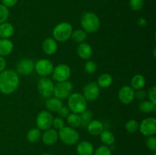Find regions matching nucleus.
<instances>
[{
    "mask_svg": "<svg viewBox=\"0 0 156 155\" xmlns=\"http://www.w3.org/2000/svg\"><path fill=\"white\" fill-rule=\"evenodd\" d=\"M135 90L129 85L122 87L118 92V99L123 104H130L135 99Z\"/></svg>",
    "mask_w": 156,
    "mask_h": 155,
    "instance_id": "13",
    "label": "nucleus"
},
{
    "mask_svg": "<svg viewBox=\"0 0 156 155\" xmlns=\"http://www.w3.org/2000/svg\"><path fill=\"white\" fill-rule=\"evenodd\" d=\"M100 93V88L98 84L95 82H90L84 87L82 95L87 101L91 102L98 98Z\"/></svg>",
    "mask_w": 156,
    "mask_h": 155,
    "instance_id": "12",
    "label": "nucleus"
},
{
    "mask_svg": "<svg viewBox=\"0 0 156 155\" xmlns=\"http://www.w3.org/2000/svg\"><path fill=\"white\" fill-rule=\"evenodd\" d=\"M113 83V77L108 73H104L101 74L98 79V85L99 88H107L111 86Z\"/></svg>",
    "mask_w": 156,
    "mask_h": 155,
    "instance_id": "24",
    "label": "nucleus"
},
{
    "mask_svg": "<svg viewBox=\"0 0 156 155\" xmlns=\"http://www.w3.org/2000/svg\"><path fill=\"white\" fill-rule=\"evenodd\" d=\"M82 30L87 33H94L99 29L101 21L98 16L91 12H85L82 14L80 20Z\"/></svg>",
    "mask_w": 156,
    "mask_h": 155,
    "instance_id": "2",
    "label": "nucleus"
},
{
    "mask_svg": "<svg viewBox=\"0 0 156 155\" xmlns=\"http://www.w3.org/2000/svg\"><path fill=\"white\" fill-rule=\"evenodd\" d=\"M14 44L9 39H0V56H7L12 53Z\"/></svg>",
    "mask_w": 156,
    "mask_h": 155,
    "instance_id": "21",
    "label": "nucleus"
},
{
    "mask_svg": "<svg viewBox=\"0 0 156 155\" xmlns=\"http://www.w3.org/2000/svg\"><path fill=\"white\" fill-rule=\"evenodd\" d=\"M20 84V79L16 71L13 70H4L0 72V91L2 94H11L17 91Z\"/></svg>",
    "mask_w": 156,
    "mask_h": 155,
    "instance_id": "1",
    "label": "nucleus"
},
{
    "mask_svg": "<svg viewBox=\"0 0 156 155\" xmlns=\"http://www.w3.org/2000/svg\"><path fill=\"white\" fill-rule=\"evenodd\" d=\"M100 139L105 145H112L115 141V136L111 132L108 130H104L100 135Z\"/></svg>",
    "mask_w": 156,
    "mask_h": 155,
    "instance_id": "26",
    "label": "nucleus"
},
{
    "mask_svg": "<svg viewBox=\"0 0 156 155\" xmlns=\"http://www.w3.org/2000/svg\"><path fill=\"white\" fill-rule=\"evenodd\" d=\"M53 117L49 111L43 110L38 113L36 119V124L37 129L41 131H45L51 128L53 126Z\"/></svg>",
    "mask_w": 156,
    "mask_h": 155,
    "instance_id": "7",
    "label": "nucleus"
},
{
    "mask_svg": "<svg viewBox=\"0 0 156 155\" xmlns=\"http://www.w3.org/2000/svg\"><path fill=\"white\" fill-rule=\"evenodd\" d=\"M58 135L61 141L66 145H74L79 141V132L76 130V129L69 126H64L62 129L59 130Z\"/></svg>",
    "mask_w": 156,
    "mask_h": 155,
    "instance_id": "5",
    "label": "nucleus"
},
{
    "mask_svg": "<svg viewBox=\"0 0 156 155\" xmlns=\"http://www.w3.org/2000/svg\"><path fill=\"white\" fill-rule=\"evenodd\" d=\"M1 1L2 4L9 9V8L14 7L17 4L18 0H1Z\"/></svg>",
    "mask_w": 156,
    "mask_h": 155,
    "instance_id": "41",
    "label": "nucleus"
},
{
    "mask_svg": "<svg viewBox=\"0 0 156 155\" xmlns=\"http://www.w3.org/2000/svg\"><path fill=\"white\" fill-rule=\"evenodd\" d=\"M42 155H51V154H50V153H43Z\"/></svg>",
    "mask_w": 156,
    "mask_h": 155,
    "instance_id": "43",
    "label": "nucleus"
},
{
    "mask_svg": "<svg viewBox=\"0 0 156 155\" xmlns=\"http://www.w3.org/2000/svg\"><path fill=\"white\" fill-rule=\"evenodd\" d=\"M66 119L67 122H68L69 127L76 129V128H79L82 126V120H81V117L79 114L72 112V113L69 114Z\"/></svg>",
    "mask_w": 156,
    "mask_h": 155,
    "instance_id": "25",
    "label": "nucleus"
},
{
    "mask_svg": "<svg viewBox=\"0 0 156 155\" xmlns=\"http://www.w3.org/2000/svg\"><path fill=\"white\" fill-rule=\"evenodd\" d=\"M73 28L69 22H61L56 25L53 30V39L56 42L63 43L68 40L72 36Z\"/></svg>",
    "mask_w": 156,
    "mask_h": 155,
    "instance_id": "4",
    "label": "nucleus"
},
{
    "mask_svg": "<svg viewBox=\"0 0 156 155\" xmlns=\"http://www.w3.org/2000/svg\"><path fill=\"white\" fill-rule=\"evenodd\" d=\"M146 97H147V93H146V91H145L144 90H137L136 92H135V98L138 99V100H142V101L144 100Z\"/></svg>",
    "mask_w": 156,
    "mask_h": 155,
    "instance_id": "40",
    "label": "nucleus"
},
{
    "mask_svg": "<svg viewBox=\"0 0 156 155\" xmlns=\"http://www.w3.org/2000/svg\"><path fill=\"white\" fill-rule=\"evenodd\" d=\"M86 129L88 130V133L91 135H94V136L100 135L101 133L105 130L104 129L103 123L98 119L91 120L88 123V126H86Z\"/></svg>",
    "mask_w": 156,
    "mask_h": 155,
    "instance_id": "18",
    "label": "nucleus"
},
{
    "mask_svg": "<svg viewBox=\"0 0 156 155\" xmlns=\"http://www.w3.org/2000/svg\"><path fill=\"white\" fill-rule=\"evenodd\" d=\"M93 50L91 46L88 43H81L77 47V54L81 59L88 60L91 57Z\"/></svg>",
    "mask_w": 156,
    "mask_h": 155,
    "instance_id": "16",
    "label": "nucleus"
},
{
    "mask_svg": "<svg viewBox=\"0 0 156 155\" xmlns=\"http://www.w3.org/2000/svg\"><path fill=\"white\" fill-rule=\"evenodd\" d=\"M41 138H42V141L44 144L49 146L53 145V144H56L59 139L58 132L56 131V129L50 128L44 131L43 135H41Z\"/></svg>",
    "mask_w": 156,
    "mask_h": 155,
    "instance_id": "15",
    "label": "nucleus"
},
{
    "mask_svg": "<svg viewBox=\"0 0 156 155\" xmlns=\"http://www.w3.org/2000/svg\"><path fill=\"white\" fill-rule=\"evenodd\" d=\"M68 108L72 112L80 114L87 109V100L80 93H73L68 97Z\"/></svg>",
    "mask_w": 156,
    "mask_h": 155,
    "instance_id": "3",
    "label": "nucleus"
},
{
    "mask_svg": "<svg viewBox=\"0 0 156 155\" xmlns=\"http://www.w3.org/2000/svg\"><path fill=\"white\" fill-rule=\"evenodd\" d=\"M9 17V10L7 7L0 4V24L5 22Z\"/></svg>",
    "mask_w": 156,
    "mask_h": 155,
    "instance_id": "33",
    "label": "nucleus"
},
{
    "mask_svg": "<svg viewBox=\"0 0 156 155\" xmlns=\"http://www.w3.org/2000/svg\"><path fill=\"white\" fill-rule=\"evenodd\" d=\"M73 85L71 81H65L57 82L54 85L53 95L60 100H63L68 98L73 94Z\"/></svg>",
    "mask_w": 156,
    "mask_h": 155,
    "instance_id": "6",
    "label": "nucleus"
},
{
    "mask_svg": "<svg viewBox=\"0 0 156 155\" xmlns=\"http://www.w3.org/2000/svg\"><path fill=\"white\" fill-rule=\"evenodd\" d=\"M62 106L63 104H62V100L56 97H49L48 100L46 102V107L51 112H57Z\"/></svg>",
    "mask_w": 156,
    "mask_h": 155,
    "instance_id": "22",
    "label": "nucleus"
},
{
    "mask_svg": "<svg viewBox=\"0 0 156 155\" xmlns=\"http://www.w3.org/2000/svg\"><path fill=\"white\" fill-rule=\"evenodd\" d=\"M15 33V27L11 23L5 22L0 24V37L1 39H9Z\"/></svg>",
    "mask_w": 156,
    "mask_h": 155,
    "instance_id": "20",
    "label": "nucleus"
},
{
    "mask_svg": "<svg viewBox=\"0 0 156 155\" xmlns=\"http://www.w3.org/2000/svg\"><path fill=\"white\" fill-rule=\"evenodd\" d=\"M93 155H111V150L107 145H101L94 151Z\"/></svg>",
    "mask_w": 156,
    "mask_h": 155,
    "instance_id": "35",
    "label": "nucleus"
},
{
    "mask_svg": "<svg viewBox=\"0 0 156 155\" xmlns=\"http://www.w3.org/2000/svg\"><path fill=\"white\" fill-rule=\"evenodd\" d=\"M52 74L56 81H68L71 76V68L66 64H59L53 68Z\"/></svg>",
    "mask_w": 156,
    "mask_h": 155,
    "instance_id": "10",
    "label": "nucleus"
},
{
    "mask_svg": "<svg viewBox=\"0 0 156 155\" xmlns=\"http://www.w3.org/2000/svg\"><path fill=\"white\" fill-rule=\"evenodd\" d=\"M37 89L40 94L45 98H49L53 94L54 84L49 78L43 77L38 81Z\"/></svg>",
    "mask_w": 156,
    "mask_h": 155,
    "instance_id": "9",
    "label": "nucleus"
},
{
    "mask_svg": "<svg viewBox=\"0 0 156 155\" xmlns=\"http://www.w3.org/2000/svg\"><path fill=\"white\" fill-rule=\"evenodd\" d=\"M139 130L146 137L152 136L156 133V119L155 117H148L144 119L140 124Z\"/></svg>",
    "mask_w": 156,
    "mask_h": 155,
    "instance_id": "8",
    "label": "nucleus"
},
{
    "mask_svg": "<svg viewBox=\"0 0 156 155\" xmlns=\"http://www.w3.org/2000/svg\"><path fill=\"white\" fill-rule=\"evenodd\" d=\"M57 112L58 114H59V117L64 119V118H66V117L68 116L69 114L70 113V110L69 109L68 107H66V106H62V107L59 109V111H58Z\"/></svg>",
    "mask_w": 156,
    "mask_h": 155,
    "instance_id": "39",
    "label": "nucleus"
},
{
    "mask_svg": "<svg viewBox=\"0 0 156 155\" xmlns=\"http://www.w3.org/2000/svg\"><path fill=\"white\" fill-rule=\"evenodd\" d=\"M97 70V65L94 62L91 60H87L85 64V71L88 74H94Z\"/></svg>",
    "mask_w": 156,
    "mask_h": 155,
    "instance_id": "34",
    "label": "nucleus"
},
{
    "mask_svg": "<svg viewBox=\"0 0 156 155\" xmlns=\"http://www.w3.org/2000/svg\"><path fill=\"white\" fill-rule=\"evenodd\" d=\"M81 117V120H82V127L86 128V126H88V123L93 119V113L91 111L88 110V109H85L84 112H82V113L79 114Z\"/></svg>",
    "mask_w": 156,
    "mask_h": 155,
    "instance_id": "30",
    "label": "nucleus"
},
{
    "mask_svg": "<svg viewBox=\"0 0 156 155\" xmlns=\"http://www.w3.org/2000/svg\"><path fill=\"white\" fill-rule=\"evenodd\" d=\"M146 85V79L142 74H137L134 75L131 79V87L134 90L143 89Z\"/></svg>",
    "mask_w": 156,
    "mask_h": 155,
    "instance_id": "23",
    "label": "nucleus"
},
{
    "mask_svg": "<svg viewBox=\"0 0 156 155\" xmlns=\"http://www.w3.org/2000/svg\"><path fill=\"white\" fill-rule=\"evenodd\" d=\"M147 96L149 99V101L152 102L156 104V87L153 86L149 90L147 93Z\"/></svg>",
    "mask_w": 156,
    "mask_h": 155,
    "instance_id": "38",
    "label": "nucleus"
},
{
    "mask_svg": "<svg viewBox=\"0 0 156 155\" xmlns=\"http://www.w3.org/2000/svg\"><path fill=\"white\" fill-rule=\"evenodd\" d=\"M17 71L23 75H28L34 70V62L30 59H23L17 65Z\"/></svg>",
    "mask_w": 156,
    "mask_h": 155,
    "instance_id": "14",
    "label": "nucleus"
},
{
    "mask_svg": "<svg viewBox=\"0 0 156 155\" xmlns=\"http://www.w3.org/2000/svg\"><path fill=\"white\" fill-rule=\"evenodd\" d=\"M42 49L44 53L51 56L56 53L58 50V43L53 38L48 37L44 40L42 43Z\"/></svg>",
    "mask_w": 156,
    "mask_h": 155,
    "instance_id": "17",
    "label": "nucleus"
},
{
    "mask_svg": "<svg viewBox=\"0 0 156 155\" xmlns=\"http://www.w3.org/2000/svg\"><path fill=\"white\" fill-rule=\"evenodd\" d=\"M146 147L152 151L155 152L156 150V138L154 135L152 136L147 137V139L146 141Z\"/></svg>",
    "mask_w": 156,
    "mask_h": 155,
    "instance_id": "36",
    "label": "nucleus"
},
{
    "mask_svg": "<svg viewBox=\"0 0 156 155\" xmlns=\"http://www.w3.org/2000/svg\"><path fill=\"white\" fill-rule=\"evenodd\" d=\"M72 39L78 43L85 42L87 38V33L82 29H77L76 30H73L71 36Z\"/></svg>",
    "mask_w": 156,
    "mask_h": 155,
    "instance_id": "29",
    "label": "nucleus"
},
{
    "mask_svg": "<svg viewBox=\"0 0 156 155\" xmlns=\"http://www.w3.org/2000/svg\"><path fill=\"white\" fill-rule=\"evenodd\" d=\"M6 67V61L3 56H0V72L5 70Z\"/></svg>",
    "mask_w": 156,
    "mask_h": 155,
    "instance_id": "42",
    "label": "nucleus"
},
{
    "mask_svg": "<svg viewBox=\"0 0 156 155\" xmlns=\"http://www.w3.org/2000/svg\"><path fill=\"white\" fill-rule=\"evenodd\" d=\"M27 140L30 143H37L41 138V132L37 128H34L27 132L26 135Z\"/></svg>",
    "mask_w": 156,
    "mask_h": 155,
    "instance_id": "28",
    "label": "nucleus"
},
{
    "mask_svg": "<svg viewBox=\"0 0 156 155\" xmlns=\"http://www.w3.org/2000/svg\"><path fill=\"white\" fill-rule=\"evenodd\" d=\"M154 155H156V153H154Z\"/></svg>",
    "mask_w": 156,
    "mask_h": 155,
    "instance_id": "44",
    "label": "nucleus"
},
{
    "mask_svg": "<svg viewBox=\"0 0 156 155\" xmlns=\"http://www.w3.org/2000/svg\"><path fill=\"white\" fill-rule=\"evenodd\" d=\"M156 104L149 100H143L139 104V109L143 113H149L155 110Z\"/></svg>",
    "mask_w": 156,
    "mask_h": 155,
    "instance_id": "27",
    "label": "nucleus"
},
{
    "mask_svg": "<svg viewBox=\"0 0 156 155\" xmlns=\"http://www.w3.org/2000/svg\"><path fill=\"white\" fill-rule=\"evenodd\" d=\"M53 126L54 127L55 129L60 130L61 129H62L65 126L64 119L62 118H61V117H56V118L53 119Z\"/></svg>",
    "mask_w": 156,
    "mask_h": 155,
    "instance_id": "37",
    "label": "nucleus"
},
{
    "mask_svg": "<svg viewBox=\"0 0 156 155\" xmlns=\"http://www.w3.org/2000/svg\"><path fill=\"white\" fill-rule=\"evenodd\" d=\"M53 64L48 59H42L37 61L34 64V69L36 72L42 77H47L52 74L53 71Z\"/></svg>",
    "mask_w": 156,
    "mask_h": 155,
    "instance_id": "11",
    "label": "nucleus"
},
{
    "mask_svg": "<svg viewBox=\"0 0 156 155\" xmlns=\"http://www.w3.org/2000/svg\"><path fill=\"white\" fill-rule=\"evenodd\" d=\"M140 124L135 119H129L126 122L125 125V129L129 133H135L139 130Z\"/></svg>",
    "mask_w": 156,
    "mask_h": 155,
    "instance_id": "31",
    "label": "nucleus"
},
{
    "mask_svg": "<svg viewBox=\"0 0 156 155\" xmlns=\"http://www.w3.org/2000/svg\"><path fill=\"white\" fill-rule=\"evenodd\" d=\"M76 151L79 155H93L94 151V146L89 141H81L77 144Z\"/></svg>",
    "mask_w": 156,
    "mask_h": 155,
    "instance_id": "19",
    "label": "nucleus"
},
{
    "mask_svg": "<svg viewBox=\"0 0 156 155\" xmlns=\"http://www.w3.org/2000/svg\"><path fill=\"white\" fill-rule=\"evenodd\" d=\"M129 5L133 11L138 12L144 6V0H129Z\"/></svg>",
    "mask_w": 156,
    "mask_h": 155,
    "instance_id": "32",
    "label": "nucleus"
}]
</instances>
